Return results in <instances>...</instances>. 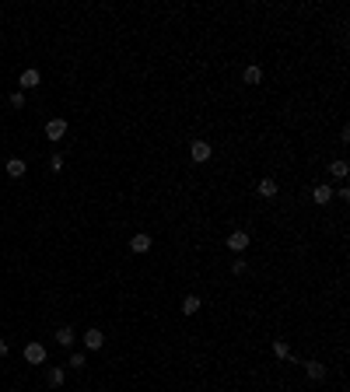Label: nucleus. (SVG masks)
Returning <instances> with one entry per match:
<instances>
[{"label":"nucleus","instance_id":"nucleus-1","mask_svg":"<svg viewBox=\"0 0 350 392\" xmlns=\"http://www.w3.org/2000/svg\"><path fill=\"white\" fill-rule=\"evenodd\" d=\"M210 154H214V147H210L207 140H193V144H189V158H193V161H207Z\"/></svg>","mask_w":350,"mask_h":392},{"label":"nucleus","instance_id":"nucleus-2","mask_svg":"<svg viewBox=\"0 0 350 392\" xmlns=\"http://www.w3.org/2000/svg\"><path fill=\"white\" fill-rule=\"evenodd\" d=\"M228 249L231 252H245L249 249V231H231L228 235Z\"/></svg>","mask_w":350,"mask_h":392},{"label":"nucleus","instance_id":"nucleus-3","mask_svg":"<svg viewBox=\"0 0 350 392\" xmlns=\"http://www.w3.org/2000/svg\"><path fill=\"white\" fill-rule=\"evenodd\" d=\"M84 347H88V350H102V347H105V333H102V329H88V333H84Z\"/></svg>","mask_w":350,"mask_h":392},{"label":"nucleus","instance_id":"nucleus-4","mask_svg":"<svg viewBox=\"0 0 350 392\" xmlns=\"http://www.w3.org/2000/svg\"><path fill=\"white\" fill-rule=\"evenodd\" d=\"M25 361H28V364H42V361H46V347H42V343H28V347H25Z\"/></svg>","mask_w":350,"mask_h":392},{"label":"nucleus","instance_id":"nucleus-5","mask_svg":"<svg viewBox=\"0 0 350 392\" xmlns=\"http://www.w3.org/2000/svg\"><path fill=\"white\" fill-rule=\"evenodd\" d=\"M63 133H67V119H49L46 123V137L49 140H60Z\"/></svg>","mask_w":350,"mask_h":392},{"label":"nucleus","instance_id":"nucleus-6","mask_svg":"<svg viewBox=\"0 0 350 392\" xmlns=\"http://www.w3.org/2000/svg\"><path fill=\"white\" fill-rule=\"evenodd\" d=\"M130 252H137V256L151 252V238H147V235H133V238H130Z\"/></svg>","mask_w":350,"mask_h":392},{"label":"nucleus","instance_id":"nucleus-7","mask_svg":"<svg viewBox=\"0 0 350 392\" xmlns=\"http://www.w3.org/2000/svg\"><path fill=\"white\" fill-rule=\"evenodd\" d=\"M4 168H7V175H11V179H21V175H25V172H28V165H25L21 158H11V161H7Z\"/></svg>","mask_w":350,"mask_h":392},{"label":"nucleus","instance_id":"nucleus-8","mask_svg":"<svg viewBox=\"0 0 350 392\" xmlns=\"http://www.w3.org/2000/svg\"><path fill=\"white\" fill-rule=\"evenodd\" d=\"M333 196H336V193H333L329 186H315V189H312V200H315L319 207H326V203H329Z\"/></svg>","mask_w":350,"mask_h":392},{"label":"nucleus","instance_id":"nucleus-9","mask_svg":"<svg viewBox=\"0 0 350 392\" xmlns=\"http://www.w3.org/2000/svg\"><path fill=\"white\" fill-rule=\"evenodd\" d=\"M305 371H308L312 382H322V378H326V364H322V361H308V364H305Z\"/></svg>","mask_w":350,"mask_h":392},{"label":"nucleus","instance_id":"nucleus-10","mask_svg":"<svg viewBox=\"0 0 350 392\" xmlns=\"http://www.w3.org/2000/svg\"><path fill=\"white\" fill-rule=\"evenodd\" d=\"M39 81H42L39 70H25V74H21V91H25V88H39Z\"/></svg>","mask_w":350,"mask_h":392},{"label":"nucleus","instance_id":"nucleus-11","mask_svg":"<svg viewBox=\"0 0 350 392\" xmlns=\"http://www.w3.org/2000/svg\"><path fill=\"white\" fill-rule=\"evenodd\" d=\"M182 312H186V315L200 312V298H196V294H186V298H182Z\"/></svg>","mask_w":350,"mask_h":392},{"label":"nucleus","instance_id":"nucleus-12","mask_svg":"<svg viewBox=\"0 0 350 392\" xmlns=\"http://www.w3.org/2000/svg\"><path fill=\"white\" fill-rule=\"evenodd\" d=\"M56 343L60 347H70V343H74V329H70V326H60L56 329Z\"/></svg>","mask_w":350,"mask_h":392},{"label":"nucleus","instance_id":"nucleus-13","mask_svg":"<svg viewBox=\"0 0 350 392\" xmlns=\"http://www.w3.org/2000/svg\"><path fill=\"white\" fill-rule=\"evenodd\" d=\"M242 81H245V84H259V81H263V70H259V67H245V70H242Z\"/></svg>","mask_w":350,"mask_h":392},{"label":"nucleus","instance_id":"nucleus-14","mask_svg":"<svg viewBox=\"0 0 350 392\" xmlns=\"http://www.w3.org/2000/svg\"><path fill=\"white\" fill-rule=\"evenodd\" d=\"M329 172H333L336 179H347L350 168H347V161H343V158H336V161H329Z\"/></svg>","mask_w":350,"mask_h":392},{"label":"nucleus","instance_id":"nucleus-15","mask_svg":"<svg viewBox=\"0 0 350 392\" xmlns=\"http://www.w3.org/2000/svg\"><path fill=\"white\" fill-rule=\"evenodd\" d=\"M259 196L273 200V196H277V182H273V179H263V182H259Z\"/></svg>","mask_w":350,"mask_h":392},{"label":"nucleus","instance_id":"nucleus-16","mask_svg":"<svg viewBox=\"0 0 350 392\" xmlns=\"http://www.w3.org/2000/svg\"><path fill=\"white\" fill-rule=\"evenodd\" d=\"M46 382H49L53 389H60V385H63V371H60V368H49V375H46Z\"/></svg>","mask_w":350,"mask_h":392},{"label":"nucleus","instance_id":"nucleus-17","mask_svg":"<svg viewBox=\"0 0 350 392\" xmlns=\"http://www.w3.org/2000/svg\"><path fill=\"white\" fill-rule=\"evenodd\" d=\"M287 343H284V340H273V357H277V361H284V357H287Z\"/></svg>","mask_w":350,"mask_h":392},{"label":"nucleus","instance_id":"nucleus-18","mask_svg":"<svg viewBox=\"0 0 350 392\" xmlns=\"http://www.w3.org/2000/svg\"><path fill=\"white\" fill-rule=\"evenodd\" d=\"M67 364H70V368H84V364H88V357H84V354H70V361H67Z\"/></svg>","mask_w":350,"mask_h":392},{"label":"nucleus","instance_id":"nucleus-19","mask_svg":"<svg viewBox=\"0 0 350 392\" xmlns=\"http://www.w3.org/2000/svg\"><path fill=\"white\" fill-rule=\"evenodd\" d=\"M11 105H14V109H25V91H14V95H11Z\"/></svg>","mask_w":350,"mask_h":392},{"label":"nucleus","instance_id":"nucleus-20","mask_svg":"<svg viewBox=\"0 0 350 392\" xmlns=\"http://www.w3.org/2000/svg\"><path fill=\"white\" fill-rule=\"evenodd\" d=\"M49 168H53V172H63V158L53 154V158H49Z\"/></svg>","mask_w":350,"mask_h":392},{"label":"nucleus","instance_id":"nucleus-21","mask_svg":"<svg viewBox=\"0 0 350 392\" xmlns=\"http://www.w3.org/2000/svg\"><path fill=\"white\" fill-rule=\"evenodd\" d=\"M231 270H235V273H245V259H242V256H238V259L231 263Z\"/></svg>","mask_w":350,"mask_h":392},{"label":"nucleus","instance_id":"nucleus-22","mask_svg":"<svg viewBox=\"0 0 350 392\" xmlns=\"http://www.w3.org/2000/svg\"><path fill=\"white\" fill-rule=\"evenodd\" d=\"M0 357H7V340L0 336Z\"/></svg>","mask_w":350,"mask_h":392}]
</instances>
